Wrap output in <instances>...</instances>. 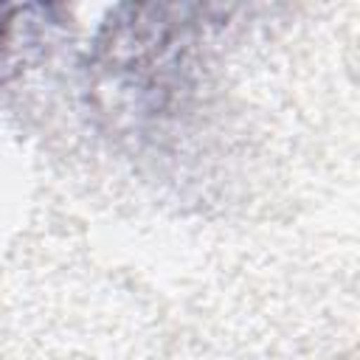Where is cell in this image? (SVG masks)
<instances>
[{"label": "cell", "mask_w": 360, "mask_h": 360, "mask_svg": "<svg viewBox=\"0 0 360 360\" xmlns=\"http://www.w3.org/2000/svg\"><path fill=\"white\" fill-rule=\"evenodd\" d=\"M8 28H11L8 8H0V45H3V42H6V37H8Z\"/></svg>", "instance_id": "cell-1"}]
</instances>
